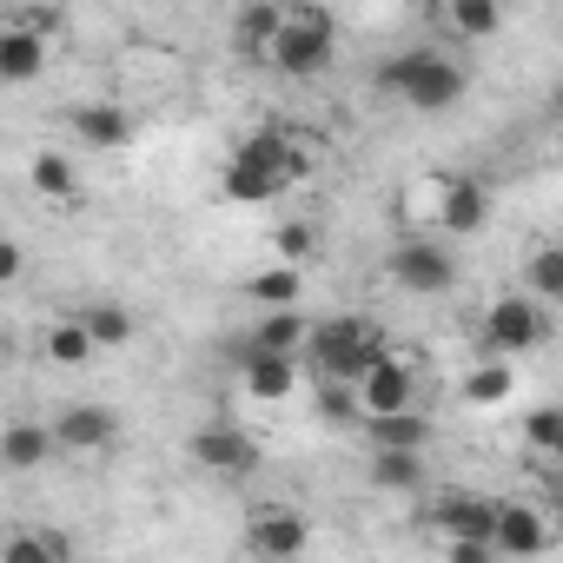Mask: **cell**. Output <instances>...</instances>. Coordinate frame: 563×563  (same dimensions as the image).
<instances>
[{
	"instance_id": "1",
	"label": "cell",
	"mask_w": 563,
	"mask_h": 563,
	"mask_svg": "<svg viewBox=\"0 0 563 563\" xmlns=\"http://www.w3.org/2000/svg\"><path fill=\"white\" fill-rule=\"evenodd\" d=\"M306 173H312V159H306V146H299L286 126H258V133H245V140L232 146L219 192H225L232 206H265V199H278V192H292Z\"/></svg>"
},
{
	"instance_id": "2",
	"label": "cell",
	"mask_w": 563,
	"mask_h": 563,
	"mask_svg": "<svg viewBox=\"0 0 563 563\" xmlns=\"http://www.w3.org/2000/svg\"><path fill=\"white\" fill-rule=\"evenodd\" d=\"M378 352H391V345L378 339V325H372V319L339 312V319H312V325H306L299 372H306L312 385H358V378L372 372V358H378Z\"/></svg>"
},
{
	"instance_id": "3",
	"label": "cell",
	"mask_w": 563,
	"mask_h": 563,
	"mask_svg": "<svg viewBox=\"0 0 563 563\" xmlns=\"http://www.w3.org/2000/svg\"><path fill=\"white\" fill-rule=\"evenodd\" d=\"M378 87L398 93L411 113L438 120V113H451V107L471 93V67L451 60L444 47H405V54H391V60L378 67Z\"/></svg>"
},
{
	"instance_id": "4",
	"label": "cell",
	"mask_w": 563,
	"mask_h": 563,
	"mask_svg": "<svg viewBox=\"0 0 563 563\" xmlns=\"http://www.w3.org/2000/svg\"><path fill=\"white\" fill-rule=\"evenodd\" d=\"M265 60L286 74V80H319L339 60V21L325 8H286V21H278Z\"/></svg>"
},
{
	"instance_id": "5",
	"label": "cell",
	"mask_w": 563,
	"mask_h": 563,
	"mask_svg": "<svg viewBox=\"0 0 563 563\" xmlns=\"http://www.w3.org/2000/svg\"><path fill=\"white\" fill-rule=\"evenodd\" d=\"M484 339H490V352L510 365V358H523V352H537V345L550 339V312H543L530 292H497V299L484 306Z\"/></svg>"
},
{
	"instance_id": "6",
	"label": "cell",
	"mask_w": 563,
	"mask_h": 563,
	"mask_svg": "<svg viewBox=\"0 0 563 563\" xmlns=\"http://www.w3.org/2000/svg\"><path fill=\"white\" fill-rule=\"evenodd\" d=\"M385 272H391V286L411 292V299H444L457 286V258H451L444 239H405V245H391Z\"/></svg>"
},
{
	"instance_id": "7",
	"label": "cell",
	"mask_w": 563,
	"mask_h": 563,
	"mask_svg": "<svg viewBox=\"0 0 563 563\" xmlns=\"http://www.w3.org/2000/svg\"><path fill=\"white\" fill-rule=\"evenodd\" d=\"M306 543H312L306 510H292V504H258V510H245V556H258V563H299Z\"/></svg>"
},
{
	"instance_id": "8",
	"label": "cell",
	"mask_w": 563,
	"mask_h": 563,
	"mask_svg": "<svg viewBox=\"0 0 563 563\" xmlns=\"http://www.w3.org/2000/svg\"><path fill=\"white\" fill-rule=\"evenodd\" d=\"M358 398V418H398V411H418V365L405 352H378L372 372L352 385Z\"/></svg>"
},
{
	"instance_id": "9",
	"label": "cell",
	"mask_w": 563,
	"mask_h": 563,
	"mask_svg": "<svg viewBox=\"0 0 563 563\" xmlns=\"http://www.w3.org/2000/svg\"><path fill=\"white\" fill-rule=\"evenodd\" d=\"M186 457H192L199 471H212V477H252V471H258V438L212 418V424H199V431L186 438Z\"/></svg>"
},
{
	"instance_id": "10",
	"label": "cell",
	"mask_w": 563,
	"mask_h": 563,
	"mask_svg": "<svg viewBox=\"0 0 563 563\" xmlns=\"http://www.w3.org/2000/svg\"><path fill=\"white\" fill-rule=\"evenodd\" d=\"M550 543H556L550 510H537L523 497H497V517H490V550L497 556H543Z\"/></svg>"
},
{
	"instance_id": "11",
	"label": "cell",
	"mask_w": 563,
	"mask_h": 563,
	"mask_svg": "<svg viewBox=\"0 0 563 563\" xmlns=\"http://www.w3.org/2000/svg\"><path fill=\"white\" fill-rule=\"evenodd\" d=\"M431 530L444 543H490V517H497V497H477V490H444L431 497Z\"/></svg>"
},
{
	"instance_id": "12",
	"label": "cell",
	"mask_w": 563,
	"mask_h": 563,
	"mask_svg": "<svg viewBox=\"0 0 563 563\" xmlns=\"http://www.w3.org/2000/svg\"><path fill=\"white\" fill-rule=\"evenodd\" d=\"M431 219H438L444 239H471V232H484V219H490V186L471 179V173H464V179H444Z\"/></svg>"
},
{
	"instance_id": "13",
	"label": "cell",
	"mask_w": 563,
	"mask_h": 563,
	"mask_svg": "<svg viewBox=\"0 0 563 563\" xmlns=\"http://www.w3.org/2000/svg\"><path fill=\"white\" fill-rule=\"evenodd\" d=\"M47 431H54L60 451H107L120 438V411H107V405H67V411L47 418Z\"/></svg>"
},
{
	"instance_id": "14",
	"label": "cell",
	"mask_w": 563,
	"mask_h": 563,
	"mask_svg": "<svg viewBox=\"0 0 563 563\" xmlns=\"http://www.w3.org/2000/svg\"><path fill=\"white\" fill-rule=\"evenodd\" d=\"M67 126H74V140H80L87 153H120V146L133 140V113L113 107V100H87V107H74Z\"/></svg>"
},
{
	"instance_id": "15",
	"label": "cell",
	"mask_w": 563,
	"mask_h": 563,
	"mask_svg": "<svg viewBox=\"0 0 563 563\" xmlns=\"http://www.w3.org/2000/svg\"><path fill=\"white\" fill-rule=\"evenodd\" d=\"M239 378H245V391L252 398H265V405H278V398H292L299 391V358H278V352H239Z\"/></svg>"
},
{
	"instance_id": "16",
	"label": "cell",
	"mask_w": 563,
	"mask_h": 563,
	"mask_svg": "<svg viewBox=\"0 0 563 563\" xmlns=\"http://www.w3.org/2000/svg\"><path fill=\"white\" fill-rule=\"evenodd\" d=\"M54 451L60 444H54V431L41 418H8V424H0V464H8V471H41Z\"/></svg>"
},
{
	"instance_id": "17",
	"label": "cell",
	"mask_w": 563,
	"mask_h": 563,
	"mask_svg": "<svg viewBox=\"0 0 563 563\" xmlns=\"http://www.w3.org/2000/svg\"><path fill=\"white\" fill-rule=\"evenodd\" d=\"M245 299H252L258 312H299V299H306V272H292V265H265V272L245 278Z\"/></svg>"
},
{
	"instance_id": "18",
	"label": "cell",
	"mask_w": 563,
	"mask_h": 563,
	"mask_svg": "<svg viewBox=\"0 0 563 563\" xmlns=\"http://www.w3.org/2000/svg\"><path fill=\"white\" fill-rule=\"evenodd\" d=\"M41 67H47V41L0 21V87H27V80H41Z\"/></svg>"
},
{
	"instance_id": "19",
	"label": "cell",
	"mask_w": 563,
	"mask_h": 563,
	"mask_svg": "<svg viewBox=\"0 0 563 563\" xmlns=\"http://www.w3.org/2000/svg\"><path fill=\"white\" fill-rule=\"evenodd\" d=\"M0 563H74L67 537L60 530H41V523H21L0 537Z\"/></svg>"
},
{
	"instance_id": "20",
	"label": "cell",
	"mask_w": 563,
	"mask_h": 563,
	"mask_svg": "<svg viewBox=\"0 0 563 563\" xmlns=\"http://www.w3.org/2000/svg\"><path fill=\"white\" fill-rule=\"evenodd\" d=\"M358 431L372 438V451H424V444H431V418H424V411H398V418H365Z\"/></svg>"
},
{
	"instance_id": "21",
	"label": "cell",
	"mask_w": 563,
	"mask_h": 563,
	"mask_svg": "<svg viewBox=\"0 0 563 563\" xmlns=\"http://www.w3.org/2000/svg\"><path fill=\"white\" fill-rule=\"evenodd\" d=\"M306 312H258V325H252V352H278V358H299V345H306Z\"/></svg>"
},
{
	"instance_id": "22",
	"label": "cell",
	"mask_w": 563,
	"mask_h": 563,
	"mask_svg": "<svg viewBox=\"0 0 563 563\" xmlns=\"http://www.w3.org/2000/svg\"><path fill=\"white\" fill-rule=\"evenodd\" d=\"M74 319H80V332L93 339V352L133 345V332H140V325H133V312H126V306H113V299H93V306H87V312H74Z\"/></svg>"
},
{
	"instance_id": "23",
	"label": "cell",
	"mask_w": 563,
	"mask_h": 563,
	"mask_svg": "<svg viewBox=\"0 0 563 563\" xmlns=\"http://www.w3.org/2000/svg\"><path fill=\"white\" fill-rule=\"evenodd\" d=\"M438 21H444L457 41H490V34L504 27V8H497V0H451Z\"/></svg>"
},
{
	"instance_id": "24",
	"label": "cell",
	"mask_w": 563,
	"mask_h": 563,
	"mask_svg": "<svg viewBox=\"0 0 563 563\" xmlns=\"http://www.w3.org/2000/svg\"><path fill=\"white\" fill-rule=\"evenodd\" d=\"M278 21H286V8H272V0H252V8L232 21V41H239V54H252V60H265V47H272V34H278Z\"/></svg>"
},
{
	"instance_id": "25",
	"label": "cell",
	"mask_w": 563,
	"mask_h": 563,
	"mask_svg": "<svg viewBox=\"0 0 563 563\" xmlns=\"http://www.w3.org/2000/svg\"><path fill=\"white\" fill-rule=\"evenodd\" d=\"M372 484L378 490H418L424 484V451H372Z\"/></svg>"
},
{
	"instance_id": "26",
	"label": "cell",
	"mask_w": 563,
	"mask_h": 563,
	"mask_svg": "<svg viewBox=\"0 0 563 563\" xmlns=\"http://www.w3.org/2000/svg\"><path fill=\"white\" fill-rule=\"evenodd\" d=\"M530 299H537L543 312L563 306V245H537V252H530Z\"/></svg>"
},
{
	"instance_id": "27",
	"label": "cell",
	"mask_w": 563,
	"mask_h": 563,
	"mask_svg": "<svg viewBox=\"0 0 563 563\" xmlns=\"http://www.w3.org/2000/svg\"><path fill=\"white\" fill-rule=\"evenodd\" d=\"M27 179H34V192H41V199H74V192H80V173H74V159H67V153H34Z\"/></svg>"
},
{
	"instance_id": "28",
	"label": "cell",
	"mask_w": 563,
	"mask_h": 563,
	"mask_svg": "<svg viewBox=\"0 0 563 563\" xmlns=\"http://www.w3.org/2000/svg\"><path fill=\"white\" fill-rule=\"evenodd\" d=\"M272 252H278V265L306 272V265H312V252H319V225H306V219H286V225L272 232Z\"/></svg>"
},
{
	"instance_id": "29",
	"label": "cell",
	"mask_w": 563,
	"mask_h": 563,
	"mask_svg": "<svg viewBox=\"0 0 563 563\" xmlns=\"http://www.w3.org/2000/svg\"><path fill=\"white\" fill-rule=\"evenodd\" d=\"M47 358H54V365H67V372H74V365H87V358H93V339H87V332H80V319H74V312H67V319H54V325H47Z\"/></svg>"
},
{
	"instance_id": "30",
	"label": "cell",
	"mask_w": 563,
	"mask_h": 563,
	"mask_svg": "<svg viewBox=\"0 0 563 563\" xmlns=\"http://www.w3.org/2000/svg\"><path fill=\"white\" fill-rule=\"evenodd\" d=\"M510 385H517V372H510L504 358H490V365H477V372L464 378V398H471V405H504Z\"/></svg>"
},
{
	"instance_id": "31",
	"label": "cell",
	"mask_w": 563,
	"mask_h": 563,
	"mask_svg": "<svg viewBox=\"0 0 563 563\" xmlns=\"http://www.w3.org/2000/svg\"><path fill=\"white\" fill-rule=\"evenodd\" d=\"M523 444H530V451L550 464V457L563 451V411H556V405H537V411L523 418Z\"/></svg>"
},
{
	"instance_id": "32",
	"label": "cell",
	"mask_w": 563,
	"mask_h": 563,
	"mask_svg": "<svg viewBox=\"0 0 563 563\" xmlns=\"http://www.w3.org/2000/svg\"><path fill=\"white\" fill-rule=\"evenodd\" d=\"M319 418H325L332 431H352V424H358V398H352V385H319Z\"/></svg>"
},
{
	"instance_id": "33",
	"label": "cell",
	"mask_w": 563,
	"mask_h": 563,
	"mask_svg": "<svg viewBox=\"0 0 563 563\" xmlns=\"http://www.w3.org/2000/svg\"><path fill=\"white\" fill-rule=\"evenodd\" d=\"M444 563H504L490 543H444Z\"/></svg>"
},
{
	"instance_id": "34",
	"label": "cell",
	"mask_w": 563,
	"mask_h": 563,
	"mask_svg": "<svg viewBox=\"0 0 563 563\" xmlns=\"http://www.w3.org/2000/svg\"><path fill=\"white\" fill-rule=\"evenodd\" d=\"M21 265H27V252H21L14 239H0V286H14V278H21Z\"/></svg>"
}]
</instances>
